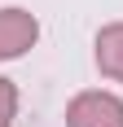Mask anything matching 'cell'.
Instances as JSON below:
<instances>
[{
    "mask_svg": "<svg viewBox=\"0 0 123 127\" xmlns=\"http://www.w3.org/2000/svg\"><path fill=\"white\" fill-rule=\"evenodd\" d=\"M40 39V22L26 9H0V62L4 57H22Z\"/></svg>",
    "mask_w": 123,
    "mask_h": 127,
    "instance_id": "obj_2",
    "label": "cell"
},
{
    "mask_svg": "<svg viewBox=\"0 0 123 127\" xmlns=\"http://www.w3.org/2000/svg\"><path fill=\"white\" fill-rule=\"evenodd\" d=\"M13 114H18V88L0 79V127H13Z\"/></svg>",
    "mask_w": 123,
    "mask_h": 127,
    "instance_id": "obj_4",
    "label": "cell"
},
{
    "mask_svg": "<svg viewBox=\"0 0 123 127\" xmlns=\"http://www.w3.org/2000/svg\"><path fill=\"white\" fill-rule=\"evenodd\" d=\"M66 127H123V101L114 92H79L66 105Z\"/></svg>",
    "mask_w": 123,
    "mask_h": 127,
    "instance_id": "obj_1",
    "label": "cell"
},
{
    "mask_svg": "<svg viewBox=\"0 0 123 127\" xmlns=\"http://www.w3.org/2000/svg\"><path fill=\"white\" fill-rule=\"evenodd\" d=\"M97 66L106 79L123 83V22H110L97 31Z\"/></svg>",
    "mask_w": 123,
    "mask_h": 127,
    "instance_id": "obj_3",
    "label": "cell"
}]
</instances>
